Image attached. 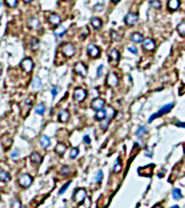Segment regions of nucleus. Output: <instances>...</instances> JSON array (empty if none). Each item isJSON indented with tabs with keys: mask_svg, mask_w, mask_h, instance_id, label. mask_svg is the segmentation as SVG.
Instances as JSON below:
<instances>
[{
	"mask_svg": "<svg viewBox=\"0 0 185 208\" xmlns=\"http://www.w3.org/2000/svg\"><path fill=\"white\" fill-rule=\"evenodd\" d=\"M57 90H58L57 87H53V88H52V96H53V97H55V96L57 95Z\"/></svg>",
	"mask_w": 185,
	"mask_h": 208,
	"instance_id": "45",
	"label": "nucleus"
},
{
	"mask_svg": "<svg viewBox=\"0 0 185 208\" xmlns=\"http://www.w3.org/2000/svg\"><path fill=\"white\" fill-rule=\"evenodd\" d=\"M177 31H178V33H180L181 35L185 37V22H182L181 24H178V27H177Z\"/></svg>",
	"mask_w": 185,
	"mask_h": 208,
	"instance_id": "33",
	"label": "nucleus"
},
{
	"mask_svg": "<svg viewBox=\"0 0 185 208\" xmlns=\"http://www.w3.org/2000/svg\"><path fill=\"white\" fill-rule=\"evenodd\" d=\"M70 172H71V168H70L69 166H64V167H62L61 173L63 174V175H64V176L69 175V174H70Z\"/></svg>",
	"mask_w": 185,
	"mask_h": 208,
	"instance_id": "38",
	"label": "nucleus"
},
{
	"mask_svg": "<svg viewBox=\"0 0 185 208\" xmlns=\"http://www.w3.org/2000/svg\"><path fill=\"white\" fill-rule=\"evenodd\" d=\"M45 110H46V108H45V104H42V103H40V104H38L35 106V112L38 115H44Z\"/></svg>",
	"mask_w": 185,
	"mask_h": 208,
	"instance_id": "31",
	"label": "nucleus"
},
{
	"mask_svg": "<svg viewBox=\"0 0 185 208\" xmlns=\"http://www.w3.org/2000/svg\"><path fill=\"white\" fill-rule=\"evenodd\" d=\"M170 208H180V207H178V206H176V205H175V206H173V207H170Z\"/></svg>",
	"mask_w": 185,
	"mask_h": 208,
	"instance_id": "51",
	"label": "nucleus"
},
{
	"mask_svg": "<svg viewBox=\"0 0 185 208\" xmlns=\"http://www.w3.org/2000/svg\"><path fill=\"white\" fill-rule=\"evenodd\" d=\"M121 168H122V166H121V160L118 158L117 159V161H116V164H114V167H113V172L117 174V173H120V170H121Z\"/></svg>",
	"mask_w": 185,
	"mask_h": 208,
	"instance_id": "29",
	"label": "nucleus"
},
{
	"mask_svg": "<svg viewBox=\"0 0 185 208\" xmlns=\"http://www.w3.org/2000/svg\"><path fill=\"white\" fill-rule=\"evenodd\" d=\"M73 97L78 102H82L87 97V91L82 88H75L73 91Z\"/></svg>",
	"mask_w": 185,
	"mask_h": 208,
	"instance_id": "5",
	"label": "nucleus"
},
{
	"mask_svg": "<svg viewBox=\"0 0 185 208\" xmlns=\"http://www.w3.org/2000/svg\"><path fill=\"white\" fill-rule=\"evenodd\" d=\"M31 87H32L33 90H35V91L39 90V89L41 88V80H40L38 77H34L33 80H32V86H31Z\"/></svg>",
	"mask_w": 185,
	"mask_h": 208,
	"instance_id": "20",
	"label": "nucleus"
},
{
	"mask_svg": "<svg viewBox=\"0 0 185 208\" xmlns=\"http://www.w3.org/2000/svg\"><path fill=\"white\" fill-rule=\"evenodd\" d=\"M128 50L130 53H133V54H137V49L135 47H128Z\"/></svg>",
	"mask_w": 185,
	"mask_h": 208,
	"instance_id": "46",
	"label": "nucleus"
},
{
	"mask_svg": "<svg viewBox=\"0 0 185 208\" xmlns=\"http://www.w3.org/2000/svg\"><path fill=\"white\" fill-rule=\"evenodd\" d=\"M78 153H79V149H78V148H73L72 150H71V153H70V158H71V159H74V158H77Z\"/></svg>",
	"mask_w": 185,
	"mask_h": 208,
	"instance_id": "37",
	"label": "nucleus"
},
{
	"mask_svg": "<svg viewBox=\"0 0 185 208\" xmlns=\"http://www.w3.org/2000/svg\"><path fill=\"white\" fill-rule=\"evenodd\" d=\"M90 24L92 25V28L96 30L102 28V21H101L98 17H92V20H90Z\"/></svg>",
	"mask_w": 185,
	"mask_h": 208,
	"instance_id": "21",
	"label": "nucleus"
},
{
	"mask_svg": "<svg viewBox=\"0 0 185 208\" xmlns=\"http://www.w3.org/2000/svg\"><path fill=\"white\" fill-rule=\"evenodd\" d=\"M119 84V78L114 72H111L106 78V85L109 87H116Z\"/></svg>",
	"mask_w": 185,
	"mask_h": 208,
	"instance_id": "7",
	"label": "nucleus"
},
{
	"mask_svg": "<svg viewBox=\"0 0 185 208\" xmlns=\"http://www.w3.org/2000/svg\"><path fill=\"white\" fill-rule=\"evenodd\" d=\"M18 155H20L18 150H14V151L12 152V158H13V159H17V158H18Z\"/></svg>",
	"mask_w": 185,
	"mask_h": 208,
	"instance_id": "42",
	"label": "nucleus"
},
{
	"mask_svg": "<svg viewBox=\"0 0 185 208\" xmlns=\"http://www.w3.org/2000/svg\"><path fill=\"white\" fill-rule=\"evenodd\" d=\"M154 168V165H149L146 167H141L138 168V174L142 175V176H151L152 175V170Z\"/></svg>",
	"mask_w": 185,
	"mask_h": 208,
	"instance_id": "12",
	"label": "nucleus"
},
{
	"mask_svg": "<svg viewBox=\"0 0 185 208\" xmlns=\"http://www.w3.org/2000/svg\"><path fill=\"white\" fill-rule=\"evenodd\" d=\"M12 208H22L21 206V203L18 199H14L13 203H12Z\"/></svg>",
	"mask_w": 185,
	"mask_h": 208,
	"instance_id": "39",
	"label": "nucleus"
},
{
	"mask_svg": "<svg viewBox=\"0 0 185 208\" xmlns=\"http://www.w3.org/2000/svg\"><path fill=\"white\" fill-rule=\"evenodd\" d=\"M105 105V101L103 98H95L92 102V109L95 111H99V110H103Z\"/></svg>",
	"mask_w": 185,
	"mask_h": 208,
	"instance_id": "11",
	"label": "nucleus"
},
{
	"mask_svg": "<svg viewBox=\"0 0 185 208\" xmlns=\"http://www.w3.org/2000/svg\"><path fill=\"white\" fill-rule=\"evenodd\" d=\"M153 208H162V205H160V204H156Z\"/></svg>",
	"mask_w": 185,
	"mask_h": 208,
	"instance_id": "49",
	"label": "nucleus"
},
{
	"mask_svg": "<svg viewBox=\"0 0 185 208\" xmlns=\"http://www.w3.org/2000/svg\"><path fill=\"white\" fill-rule=\"evenodd\" d=\"M90 142H92V141H90V137H89L88 135H85V136H84V143L88 145V144H90Z\"/></svg>",
	"mask_w": 185,
	"mask_h": 208,
	"instance_id": "44",
	"label": "nucleus"
},
{
	"mask_svg": "<svg viewBox=\"0 0 185 208\" xmlns=\"http://www.w3.org/2000/svg\"><path fill=\"white\" fill-rule=\"evenodd\" d=\"M112 1H113V2H119L120 0H112Z\"/></svg>",
	"mask_w": 185,
	"mask_h": 208,
	"instance_id": "52",
	"label": "nucleus"
},
{
	"mask_svg": "<svg viewBox=\"0 0 185 208\" xmlns=\"http://www.w3.org/2000/svg\"><path fill=\"white\" fill-rule=\"evenodd\" d=\"M69 118H70V115H69V112L66 110H62L60 112V115H58V120L61 122H66L69 120Z\"/></svg>",
	"mask_w": 185,
	"mask_h": 208,
	"instance_id": "22",
	"label": "nucleus"
},
{
	"mask_svg": "<svg viewBox=\"0 0 185 208\" xmlns=\"http://www.w3.org/2000/svg\"><path fill=\"white\" fill-rule=\"evenodd\" d=\"M23 208H24V207H23Z\"/></svg>",
	"mask_w": 185,
	"mask_h": 208,
	"instance_id": "54",
	"label": "nucleus"
},
{
	"mask_svg": "<svg viewBox=\"0 0 185 208\" xmlns=\"http://www.w3.org/2000/svg\"><path fill=\"white\" fill-rule=\"evenodd\" d=\"M173 198H174L175 200H178V199L182 198V192H181L180 189H174V190H173Z\"/></svg>",
	"mask_w": 185,
	"mask_h": 208,
	"instance_id": "32",
	"label": "nucleus"
},
{
	"mask_svg": "<svg viewBox=\"0 0 185 208\" xmlns=\"http://www.w3.org/2000/svg\"><path fill=\"white\" fill-rule=\"evenodd\" d=\"M49 23L54 27H57L60 23H61V17L57 15V14H52L49 16Z\"/></svg>",
	"mask_w": 185,
	"mask_h": 208,
	"instance_id": "16",
	"label": "nucleus"
},
{
	"mask_svg": "<svg viewBox=\"0 0 185 208\" xmlns=\"http://www.w3.org/2000/svg\"><path fill=\"white\" fill-rule=\"evenodd\" d=\"M70 184H71V182H67V183H66V184H65V185H64V186L62 188L61 190H60V194H62V193H64V192L66 191V189L69 188V185H70Z\"/></svg>",
	"mask_w": 185,
	"mask_h": 208,
	"instance_id": "43",
	"label": "nucleus"
},
{
	"mask_svg": "<svg viewBox=\"0 0 185 208\" xmlns=\"http://www.w3.org/2000/svg\"><path fill=\"white\" fill-rule=\"evenodd\" d=\"M150 6L154 9H160L161 8V1L160 0H150Z\"/></svg>",
	"mask_w": 185,
	"mask_h": 208,
	"instance_id": "30",
	"label": "nucleus"
},
{
	"mask_svg": "<svg viewBox=\"0 0 185 208\" xmlns=\"http://www.w3.org/2000/svg\"><path fill=\"white\" fill-rule=\"evenodd\" d=\"M86 196H87V192L85 189H77L73 193V200L78 204H81L85 200Z\"/></svg>",
	"mask_w": 185,
	"mask_h": 208,
	"instance_id": "2",
	"label": "nucleus"
},
{
	"mask_svg": "<svg viewBox=\"0 0 185 208\" xmlns=\"http://www.w3.org/2000/svg\"><path fill=\"white\" fill-rule=\"evenodd\" d=\"M65 1H70V0H65Z\"/></svg>",
	"mask_w": 185,
	"mask_h": 208,
	"instance_id": "53",
	"label": "nucleus"
},
{
	"mask_svg": "<svg viewBox=\"0 0 185 208\" xmlns=\"http://www.w3.org/2000/svg\"><path fill=\"white\" fill-rule=\"evenodd\" d=\"M30 159H31V161H32V164H34V165H39V164H41V161H42V157H41L38 152L31 153Z\"/></svg>",
	"mask_w": 185,
	"mask_h": 208,
	"instance_id": "15",
	"label": "nucleus"
},
{
	"mask_svg": "<svg viewBox=\"0 0 185 208\" xmlns=\"http://www.w3.org/2000/svg\"><path fill=\"white\" fill-rule=\"evenodd\" d=\"M105 112H106V119H107V120H111V119L114 117V115H116V110H114L111 105H107V106L105 108Z\"/></svg>",
	"mask_w": 185,
	"mask_h": 208,
	"instance_id": "19",
	"label": "nucleus"
},
{
	"mask_svg": "<svg viewBox=\"0 0 185 208\" xmlns=\"http://www.w3.org/2000/svg\"><path fill=\"white\" fill-rule=\"evenodd\" d=\"M146 133V127L145 126H141L139 128H138V130L136 132V135L138 136V137H141L142 135H144Z\"/></svg>",
	"mask_w": 185,
	"mask_h": 208,
	"instance_id": "34",
	"label": "nucleus"
},
{
	"mask_svg": "<svg viewBox=\"0 0 185 208\" xmlns=\"http://www.w3.org/2000/svg\"><path fill=\"white\" fill-rule=\"evenodd\" d=\"M102 72H103V65H99L98 66V70H97V76H102Z\"/></svg>",
	"mask_w": 185,
	"mask_h": 208,
	"instance_id": "47",
	"label": "nucleus"
},
{
	"mask_svg": "<svg viewBox=\"0 0 185 208\" xmlns=\"http://www.w3.org/2000/svg\"><path fill=\"white\" fill-rule=\"evenodd\" d=\"M0 179H1V182H3V183L9 182V181H10L9 173H7V172H5L3 169H1V172H0Z\"/></svg>",
	"mask_w": 185,
	"mask_h": 208,
	"instance_id": "27",
	"label": "nucleus"
},
{
	"mask_svg": "<svg viewBox=\"0 0 185 208\" xmlns=\"http://www.w3.org/2000/svg\"><path fill=\"white\" fill-rule=\"evenodd\" d=\"M74 72H75L77 74L81 76V77H86V76H87V68L85 66L84 63L78 62V63H75V65H74Z\"/></svg>",
	"mask_w": 185,
	"mask_h": 208,
	"instance_id": "8",
	"label": "nucleus"
},
{
	"mask_svg": "<svg viewBox=\"0 0 185 208\" xmlns=\"http://www.w3.org/2000/svg\"><path fill=\"white\" fill-rule=\"evenodd\" d=\"M176 126H178V127H185V123H182V122H177V123H176Z\"/></svg>",
	"mask_w": 185,
	"mask_h": 208,
	"instance_id": "48",
	"label": "nucleus"
},
{
	"mask_svg": "<svg viewBox=\"0 0 185 208\" xmlns=\"http://www.w3.org/2000/svg\"><path fill=\"white\" fill-rule=\"evenodd\" d=\"M137 21H138V15L135 14V13H128L126 15V17H124V23L127 25H129V27L135 25L137 23Z\"/></svg>",
	"mask_w": 185,
	"mask_h": 208,
	"instance_id": "6",
	"label": "nucleus"
},
{
	"mask_svg": "<svg viewBox=\"0 0 185 208\" xmlns=\"http://www.w3.org/2000/svg\"><path fill=\"white\" fill-rule=\"evenodd\" d=\"M105 118H106V112H105V110H99V111H96V115H95V119H96V120H98V121H103Z\"/></svg>",
	"mask_w": 185,
	"mask_h": 208,
	"instance_id": "26",
	"label": "nucleus"
},
{
	"mask_svg": "<svg viewBox=\"0 0 185 208\" xmlns=\"http://www.w3.org/2000/svg\"><path fill=\"white\" fill-rule=\"evenodd\" d=\"M87 53H88V55H89L90 57H92V59L98 57V56H99V54H101L99 48H98L97 46H94V45L88 46V48H87Z\"/></svg>",
	"mask_w": 185,
	"mask_h": 208,
	"instance_id": "13",
	"label": "nucleus"
},
{
	"mask_svg": "<svg viewBox=\"0 0 185 208\" xmlns=\"http://www.w3.org/2000/svg\"><path fill=\"white\" fill-rule=\"evenodd\" d=\"M32 177H31L29 174H22L20 177H18V183L23 188H29L31 184H32Z\"/></svg>",
	"mask_w": 185,
	"mask_h": 208,
	"instance_id": "4",
	"label": "nucleus"
},
{
	"mask_svg": "<svg viewBox=\"0 0 185 208\" xmlns=\"http://www.w3.org/2000/svg\"><path fill=\"white\" fill-rule=\"evenodd\" d=\"M174 108V103H168V104H166V105H163L156 113H154V115H152L151 117H150V119H149V122H152L154 119L159 118V117H161V116H163V115H166V113H168L171 109Z\"/></svg>",
	"mask_w": 185,
	"mask_h": 208,
	"instance_id": "1",
	"label": "nucleus"
},
{
	"mask_svg": "<svg viewBox=\"0 0 185 208\" xmlns=\"http://www.w3.org/2000/svg\"><path fill=\"white\" fill-rule=\"evenodd\" d=\"M40 144H41L42 148H48V147L50 145V140H49V137L46 136V135H42L41 138H40Z\"/></svg>",
	"mask_w": 185,
	"mask_h": 208,
	"instance_id": "23",
	"label": "nucleus"
},
{
	"mask_svg": "<svg viewBox=\"0 0 185 208\" xmlns=\"http://www.w3.org/2000/svg\"><path fill=\"white\" fill-rule=\"evenodd\" d=\"M65 151H66V147H65V144H63V143H58V144L55 147V152H56L57 154H60V155H63V154L65 153Z\"/></svg>",
	"mask_w": 185,
	"mask_h": 208,
	"instance_id": "24",
	"label": "nucleus"
},
{
	"mask_svg": "<svg viewBox=\"0 0 185 208\" xmlns=\"http://www.w3.org/2000/svg\"><path fill=\"white\" fill-rule=\"evenodd\" d=\"M74 53H75V48H74L73 45H71V44H64V45L62 46V54H63L65 57H71V56L74 55Z\"/></svg>",
	"mask_w": 185,
	"mask_h": 208,
	"instance_id": "3",
	"label": "nucleus"
},
{
	"mask_svg": "<svg viewBox=\"0 0 185 208\" xmlns=\"http://www.w3.org/2000/svg\"><path fill=\"white\" fill-rule=\"evenodd\" d=\"M54 34H55L57 38H62V37L65 34V28H63V27H58L57 29L54 31Z\"/></svg>",
	"mask_w": 185,
	"mask_h": 208,
	"instance_id": "28",
	"label": "nucleus"
},
{
	"mask_svg": "<svg viewBox=\"0 0 185 208\" xmlns=\"http://www.w3.org/2000/svg\"><path fill=\"white\" fill-rule=\"evenodd\" d=\"M29 27H30L31 29H38V28L40 27V22H39V20H38V18H35V17H32V18H30V21H29Z\"/></svg>",
	"mask_w": 185,
	"mask_h": 208,
	"instance_id": "25",
	"label": "nucleus"
},
{
	"mask_svg": "<svg viewBox=\"0 0 185 208\" xmlns=\"http://www.w3.org/2000/svg\"><path fill=\"white\" fill-rule=\"evenodd\" d=\"M110 125V120H106V121H101V128L103 130H105L107 128V126Z\"/></svg>",
	"mask_w": 185,
	"mask_h": 208,
	"instance_id": "40",
	"label": "nucleus"
},
{
	"mask_svg": "<svg viewBox=\"0 0 185 208\" xmlns=\"http://www.w3.org/2000/svg\"><path fill=\"white\" fill-rule=\"evenodd\" d=\"M109 61L111 64H118L120 61V53L117 49H112L109 53Z\"/></svg>",
	"mask_w": 185,
	"mask_h": 208,
	"instance_id": "10",
	"label": "nucleus"
},
{
	"mask_svg": "<svg viewBox=\"0 0 185 208\" xmlns=\"http://www.w3.org/2000/svg\"><path fill=\"white\" fill-rule=\"evenodd\" d=\"M23 1H24V2H28V3H29V2H31L32 0H23Z\"/></svg>",
	"mask_w": 185,
	"mask_h": 208,
	"instance_id": "50",
	"label": "nucleus"
},
{
	"mask_svg": "<svg viewBox=\"0 0 185 208\" xmlns=\"http://www.w3.org/2000/svg\"><path fill=\"white\" fill-rule=\"evenodd\" d=\"M168 8L169 10H177L180 7V0H168Z\"/></svg>",
	"mask_w": 185,
	"mask_h": 208,
	"instance_id": "18",
	"label": "nucleus"
},
{
	"mask_svg": "<svg viewBox=\"0 0 185 208\" xmlns=\"http://www.w3.org/2000/svg\"><path fill=\"white\" fill-rule=\"evenodd\" d=\"M130 39H131V41L133 42H135V44H139V42H142L143 41V35L139 33V32H134L133 34H131V37H130Z\"/></svg>",
	"mask_w": 185,
	"mask_h": 208,
	"instance_id": "17",
	"label": "nucleus"
},
{
	"mask_svg": "<svg viewBox=\"0 0 185 208\" xmlns=\"http://www.w3.org/2000/svg\"><path fill=\"white\" fill-rule=\"evenodd\" d=\"M5 2H6V5H7L8 7H10V8H14V7L17 6V0H5Z\"/></svg>",
	"mask_w": 185,
	"mask_h": 208,
	"instance_id": "36",
	"label": "nucleus"
},
{
	"mask_svg": "<svg viewBox=\"0 0 185 208\" xmlns=\"http://www.w3.org/2000/svg\"><path fill=\"white\" fill-rule=\"evenodd\" d=\"M143 48H144L145 50H149V52L154 50V48H155V42H154L153 39H151V38L145 39L144 42H143Z\"/></svg>",
	"mask_w": 185,
	"mask_h": 208,
	"instance_id": "14",
	"label": "nucleus"
},
{
	"mask_svg": "<svg viewBox=\"0 0 185 208\" xmlns=\"http://www.w3.org/2000/svg\"><path fill=\"white\" fill-rule=\"evenodd\" d=\"M21 68L23 69V71L30 73L31 71H32V69H33V62H32V59H29V57L24 59L21 62Z\"/></svg>",
	"mask_w": 185,
	"mask_h": 208,
	"instance_id": "9",
	"label": "nucleus"
},
{
	"mask_svg": "<svg viewBox=\"0 0 185 208\" xmlns=\"http://www.w3.org/2000/svg\"><path fill=\"white\" fill-rule=\"evenodd\" d=\"M111 38H112V40L116 41V40H120V39H121V35H120L118 32H116L114 30H112V31H111Z\"/></svg>",
	"mask_w": 185,
	"mask_h": 208,
	"instance_id": "35",
	"label": "nucleus"
},
{
	"mask_svg": "<svg viewBox=\"0 0 185 208\" xmlns=\"http://www.w3.org/2000/svg\"><path fill=\"white\" fill-rule=\"evenodd\" d=\"M102 179H103V172L99 170V172L97 173V176H96V182H101Z\"/></svg>",
	"mask_w": 185,
	"mask_h": 208,
	"instance_id": "41",
	"label": "nucleus"
}]
</instances>
